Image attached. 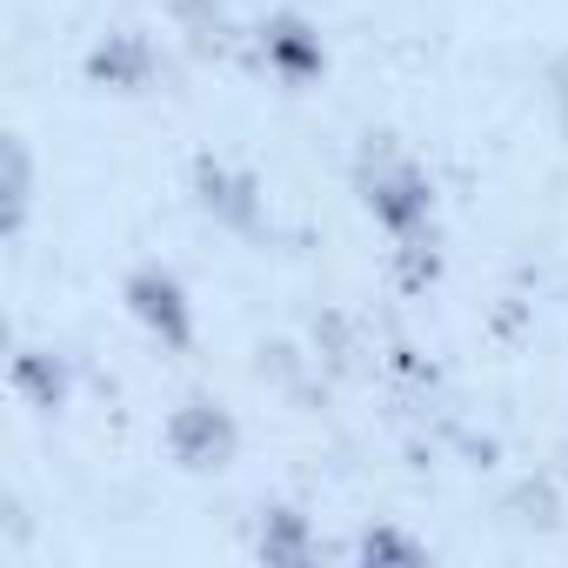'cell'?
<instances>
[{
	"label": "cell",
	"mask_w": 568,
	"mask_h": 568,
	"mask_svg": "<svg viewBox=\"0 0 568 568\" xmlns=\"http://www.w3.org/2000/svg\"><path fill=\"white\" fill-rule=\"evenodd\" d=\"M14 382H21L41 408H61V395H68V375H61V362L48 368V355H21V362H14Z\"/></svg>",
	"instance_id": "ba28073f"
},
{
	"label": "cell",
	"mask_w": 568,
	"mask_h": 568,
	"mask_svg": "<svg viewBox=\"0 0 568 568\" xmlns=\"http://www.w3.org/2000/svg\"><path fill=\"white\" fill-rule=\"evenodd\" d=\"M234 415L214 408V402H187L174 422H168V448L181 468H227L234 462Z\"/></svg>",
	"instance_id": "3957f363"
},
{
	"label": "cell",
	"mask_w": 568,
	"mask_h": 568,
	"mask_svg": "<svg viewBox=\"0 0 568 568\" xmlns=\"http://www.w3.org/2000/svg\"><path fill=\"white\" fill-rule=\"evenodd\" d=\"M88 74L128 94V88H141V81L154 74V48H148L141 34H108V41L88 54Z\"/></svg>",
	"instance_id": "8992f818"
},
{
	"label": "cell",
	"mask_w": 568,
	"mask_h": 568,
	"mask_svg": "<svg viewBox=\"0 0 568 568\" xmlns=\"http://www.w3.org/2000/svg\"><path fill=\"white\" fill-rule=\"evenodd\" d=\"M261 555L267 561H308V521L295 508H274L261 521Z\"/></svg>",
	"instance_id": "52a82bcc"
},
{
	"label": "cell",
	"mask_w": 568,
	"mask_h": 568,
	"mask_svg": "<svg viewBox=\"0 0 568 568\" xmlns=\"http://www.w3.org/2000/svg\"><path fill=\"white\" fill-rule=\"evenodd\" d=\"M362 187H368V207H375V221H382V227H395L402 241L428 227V207H435V194H428V181H422V168H415V161H395V154H382V161L362 174Z\"/></svg>",
	"instance_id": "6da1fadb"
},
{
	"label": "cell",
	"mask_w": 568,
	"mask_h": 568,
	"mask_svg": "<svg viewBox=\"0 0 568 568\" xmlns=\"http://www.w3.org/2000/svg\"><path fill=\"white\" fill-rule=\"evenodd\" d=\"M355 555H362V561H395V555H402V561H422V541H408V535H395V528H368V535L355 541Z\"/></svg>",
	"instance_id": "9c48e42d"
},
{
	"label": "cell",
	"mask_w": 568,
	"mask_h": 568,
	"mask_svg": "<svg viewBox=\"0 0 568 568\" xmlns=\"http://www.w3.org/2000/svg\"><path fill=\"white\" fill-rule=\"evenodd\" d=\"M194 187H201V207H207L214 221L254 227L261 201H254V181H247V174H234V168H221V161H201V168H194Z\"/></svg>",
	"instance_id": "5b68a950"
},
{
	"label": "cell",
	"mask_w": 568,
	"mask_h": 568,
	"mask_svg": "<svg viewBox=\"0 0 568 568\" xmlns=\"http://www.w3.org/2000/svg\"><path fill=\"white\" fill-rule=\"evenodd\" d=\"M128 308L148 335H161L168 348H187L194 342V308H187V288L168 274V267H141L128 281Z\"/></svg>",
	"instance_id": "7a4b0ae2"
},
{
	"label": "cell",
	"mask_w": 568,
	"mask_h": 568,
	"mask_svg": "<svg viewBox=\"0 0 568 568\" xmlns=\"http://www.w3.org/2000/svg\"><path fill=\"white\" fill-rule=\"evenodd\" d=\"M261 61L281 74V81H288V88H302V81H315L322 74V34H308L295 14H281V21H267L261 28Z\"/></svg>",
	"instance_id": "277c9868"
}]
</instances>
